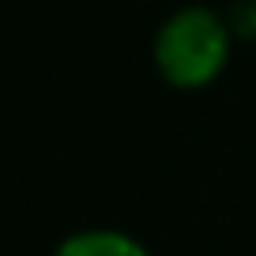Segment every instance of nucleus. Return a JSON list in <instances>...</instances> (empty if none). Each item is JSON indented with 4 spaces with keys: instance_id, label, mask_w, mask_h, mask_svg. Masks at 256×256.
Here are the masks:
<instances>
[{
    "instance_id": "f257e3e1",
    "label": "nucleus",
    "mask_w": 256,
    "mask_h": 256,
    "mask_svg": "<svg viewBox=\"0 0 256 256\" xmlns=\"http://www.w3.org/2000/svg\"><path fill=\"white\" fill-rule=\"evenodd\" d=\"M234 53V30L215 8L184 4L158 23L151 60L174 90H204L226 72Z\"/></svg>"
},
{
    "instance_id": "f03ea898",
    "label": "nucleus",
    "mask_w": 256,
    "mask_h": 256,
    "mask_svg": "<svg viewBox=\"0 0 256 256\" xmlns=\"http://www.w3.org/2000/svg\"><path fill=\"white\" fill-rule=\"evenodd\" d=\"M53 256H151V248L140 238L124 230H110V226H90V230H76L53 248Z\"/></svg>"
}]
</instances>
